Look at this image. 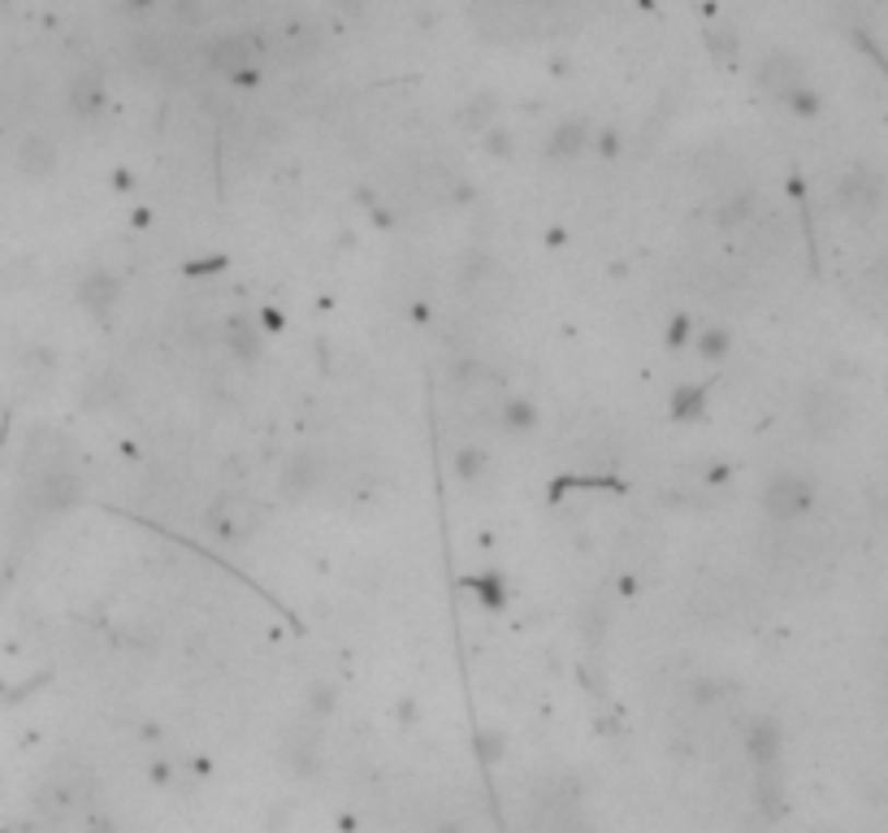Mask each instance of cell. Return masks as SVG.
I'll list each match as a JSON object with an SVG mask.
<instances>
[{"mask_svg": "<svg viewBox=\"0 0 888 833\" xmlns=\"http://www.w3.org/2000/svg\"><path fill=\"white\" fill-rule=\"evenodd\" d=\"M481 474H486V452H481V448H459V456H455V477H459V482H477Z\"/></svg>", "mask_w": 888, "mask_h": 833, "instance_id": "cell-17", "label": "cell"}, {"mask_svg": "<svg viewBox=\"0 0 888 833\" xmlns=\"http://www.w3.org/2000/svg\"><path fill=\"white\" fill-rule=\"evenodd\" d=\"M815 499H819L815 482L802 474H776L763 486V512H768L772 521H780V525L802 521V517L815 508Z\"/></svg>", "mask_w": 888, "mask_h": 833, "instance_id": "cell-3", "label": "cell"}, {"mask_svg": "<svg viewBox=\"0 0 888 833\" xmlns=\"http://www.w3.org/2000/svg\"><path fill=\"white\" fill-rule=\"evenodd\" d=\"M322 474H326V461H322V456H313V452H300V456L291 461L287 477H282V486H287L291 495H308V490L322 482Z\"/></svg>", "mask_w": 888, "mask_h": 833, "instance_id": "cell-12", "label": "cell"}, {"mask_svg": "<svg viewBox=\"0 0 888 833\" xmlns=\"http://www.w3.org/2000/svg\"><path fill=\"white\" fill-rule=\"evenodd\" d=\"M468 587L477 591V599H481V603H490V608H503V603H507V595H503V582H499V578H472Z\"/></svg>", "mask_w": 888, "mask_h": 833, "instance_id": "cell-20", "label": "cell"}, {"mask_svg": "<svg viewBox=\"0 0 888 833\" xmlns=\"http://www.w3.org/2000/svg\"><path fill=\"white\" fill-rule=\"evenodd\" d=\"M494 157H503V152H512V139L503 135V130H490V143H486Z\"/></svg>", "mask_w": 888, "mask_h": 833, "instance_id": "cell-22", "label": "cell"}, {"mask_svg": "<svg viewBox=\"0 0 888 833\" xmlns=\"http://www.w3.org/2000/svg\"><path fill=\"white\" fill-rule=\"evenodd\" d=\"M750 751H755V760L759 764H772L776 760V747H780V729L772 725V720H755V729H750Z\"/></svg>", "mask_w": 888, "mask_h": 833, "instance_id": "cell-15", "label": "cell"}, {"mask_svg": "<svg viewBox=\"0 0 888 833\" xmlns=\"http://www.w3.org/2000/svg\"><path fill=\"white\" fill-rule=\"evenodd\" d=\"M585 139H589V126H585V122H563L556 135H551V143H547V157H556V161L576 157V152L585 148Z\"/></svg>", "mask_w": 888, "mask_h": 833, "instance_id": "cell-14", "label": "cell"}, {"mask_svg": "<svg viewBox=\"0 0 888 833\" xmlns=\"http://www.w3.org/2000/svg\"><path fill=\"white\" fill-rule=\"evenodd\" d=\"M121 4H126V9H130V13H148V9H152V4H156V0H121Z\"/></svg>", "mask_w": 888, "mask_h": 833, "instance_id": "cell-23", "label": "cell"}, {"mask_svg": "<svg viewBox=\"0 0 888 833\" xmlns=\"http://www.w3.org/2000/svg\"><path fill=\"white\" fill-rule=\"evenodd\" d=\"M802 417H806L810 435L828 439V435H837V430L845 426L850 408H845V395H841V391H832V386H815V391L806 395V404H802Z\"/></svg>", "mask_w": 888, "mask_h": 833, "instance_id": "cell-4", "label": "cell"}, {"mask_svg": "<svg viewBox=\"0 0 888 833\" xmlns=\"http://www.w3.org/2000/svg\"><path fill=\"white\" fill-rule=\"evenodd\" d=\"M260 57H265V39L238 31V35H222V39L209 44L205 66H209L218 79L234 83V88H256V83L265 79V74H260Z\"/></svg>", "mask_w": 888, "mask_h": 833, "instance_id": "cell-1", "label": "cell"}, {"mask_svg": "<svg viewBox=\"0 0 888 833\" xmlns=\"http://www.w3.org/2000/svg\"><path fill=\"white\" fill-rule=\"evenodd\" d=\"M759 83L768 88V92H776L780 101L793 92V88H802L806 83V74H802V61L793 57V53H772L763 66H759Z\"/></svg>", "mask_w": 888, "mask_h": 833, "instance_id": "cell-8", "label": "cell"}, {"mask_svg": "<svg viewBox=\"0 0 888 833\" xmlns=\"http://www.w3.org/2000/svg\"><path fill=\"white\" fill-rule=\"evenodd\" d=\"M755 205H759V196H755L750 187H741V192L724 196V200L715 205V227H720V231H737V227H750V218H755Z\"/></svg>", "mask_w": 888, "mask_h": 833, "instance_id": "cell-11", "label": "cell"}, {"mask_svg": "<svg viewBox=\"0 0 888 833\" xmlns=\"http://www.w3.org/2000/svg\"><path fill=\"white\" fill-rule=\"evenodd\" d=\"M880 196H885V187H880V174H872V170H850L845 178H841V205L850 209V213H876L880 209Z\"/></svg>", "mask_w": 888, "mask_h": 833, "instance_id": "cell-6", "label": "cell"}, {"mask_svg": "<svg viewBox=\"0 0 888 833\" xmlns=\"http://www.w3.org/2000/svg\"><path fill=\"white\" fill-rule=\"evenodd\" d=\"M222 339H225V352L238 360V365H256L260 352H265V335L252 317H230L222 326Z\"/></svg>", "mask_w": 888, "mask_h": 833, "instance_id": "cell-7", "label": "cell"}, {"mask_svg": "<svg viewBox=\"0 0 888 833\" xmlns=\"http://www.w3.org/2000/svg\"><path fill=\"white\" fill-rule=\"evenodd\" d=\"M494 114H499L494 92H477V96H472V101L459 109V122H464V126H472V130H481V126L494 118Z\"/></svg>", "mask_w": 888, "mask_h": 833, "instance_id": "cell-16", "label": "cell"}, {"mask_svg": "<svg viewBox=\"0 0 888 833\" xmlns=\"http://www.w3.org/2000/svg\"><path fill=\"white\" fill-rule=\"evenodd\" d=\"M698 352L706 360H720L728 352V331H706V335L698 339Z\"/></svg>", "mask_w": 888, "mask_h": 833, "instance_id": "cell-21", "label": "cell"}, {"mask_svg": "<svg viewBox=\"0 0 888 833\" xmlns=\"http://www.w3.org/2000/svg\"><path fill=\"white\" fill-rule=\"evenodd\" d=\"M17 170L31 174V178H44L57 170V143L48 135H26L22 148H17Z\"/></svg>", "mask_w": 888, "mask_h": 833, "instance_id": "cell-9", "label": "cell"}, {"mask_svg": "<svg viewBox=\"0 0 888 833\" xmlns=\"http://www.w3.org/2000/svg\"><path fill=\"white\" fill-rule=\"evenodd\" d=\"M671 344H685V322H671Z\"/></svg>", "mask_w": 888, "mask_h": 833, "instance_id": "cell-24", "label": "cell"}, {"mask_svg": "<svg viewBox=\"0 0 888 833\" xmlns=\"http://www.w3.org/2000/svg\"><path fill=\"white\" fill-rule=\"evenodd\" d=\"M499 417H503V430H512V435H529V430L538 426V404L525 400V395H507V400L499 404Z\"/></svg>", "mask_w": 888, "mask_h": 833, "instance_id": "cell-13", "label": "cell"}, {"mask_svg": "<svg viewBox=\"0 0 888 833\" xmlns=\"http://www.w3.org/2000/svg\"><path fill=\"white\" fill-rule=\"evenodd\" d=\"M784 105H788L793 114H802V118H815V114H819V92H815L810 83H802V88H793V92L784 96Z\"/></svg>", "mask_w": 888, "mask_h": 833, "instance_id": "cell-18", "label": "cell"}, {"mask_svg": "<svg viewBox=\"0 0 888 833\" xmlns=\"http://www.w3.org/2000/svg\"><path fill=\"white\" fill-rule=\"evenodd\" d=\"M121 278L117 274H109V269H92L83 282H79V304L87 309V313H96V317H109L113 309H117V300H121Z\"/></svg>", "mask_w": 888, "mask_h": 833, "instance_id": "cell-5", "label": "cell"}, {"mask_svg": "<svg viewBox=\"0 0 888 833\" xmlns=\"http://www.w3.org/2000/svg\"><path fill=\"white\" fill-rule=\"evenodd\" d=\"M265 521V508L243 495V490H222L213 504H209V530L225 539V543H243L256 534V525Z\"/></svg>", "mask_w": 888, "mask_h": 833, "instance_id": "cell-2", "label": "cell"}, {"mask_svg": "<svg viewBox=\"0 0 888 833\" xmlns=\"http://www.w3.org/2000/svg\"><path fill=\"white\" fill-rule=\"evenodd\" d=\"M706 48H711V57L733 61V57H737V35H733L728 26H715V31H706Z\"/></svg>", "mask_w": 888, "mask_h": 833, "instance_id": "cell-19", "label": "cell"}, {"mask_svg": "<svg viewBox=\"0 0 888 833\" xmlns=\"http://www.w3.org/2000/svg\"><path fill=\"white\" fill-rule=\"evenodd\" d=\"M66 105H70L74 118H96V114L105 109V88H101V79H96V74H79V79L70 83Z\"/></svg>", "mask_w": 888, "mask_h": 833, "instance_id": "cell-10", "label": "cell"}]
</instances>
